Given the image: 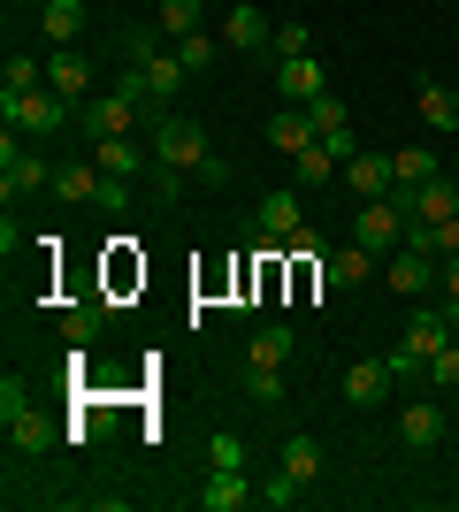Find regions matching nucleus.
I'll list each match as a JSON object with an SVG mask.
<instances>
[{
  "mask_svg": "<svg viewBox=\"0 0 459 512\" xmlns=\"http://www.w3.org/2000/svg\"><path fill=\"white\" fill-rule=\"evenodd\" d=\"M153 161H161V169L169 176H199V184H222V153H215V138H207V130L192 123V115H153Z\"/></svg>",
  "mask_w": 459,
  "mask_h": 512,
  "instance_id": "f257e3e1",
  "label": "nucleus"
},
{
  "mask_svg": "<svg viewBox=\"0 0 459 512\" xmlns=\"http://www.w3.org/2000/svg\"><path fill=\"white\" fill-rule=\"evenodd\" d=\"M31 192H54V169H46V153L16 146V130H8V138H0V199L16 207V199H31Z\"/></svg>",
  "mask_w": 459,
  "mask_h": 512,
  "instance_id": "39448f33",
  "label": "nucleus"
},
{
  "mask_svg": "<svg viewBox=\"0 0 459 512\" xmlns=\"http://www.w3.org/2000/svg\"><path fill=\"white\" fill-rule=\"evenodd\" d=\"M414 115H421L429 130H444V138H452V130H459V92H452V85H414Z\"/></svg>",
  "mask_w": 459,
  "mask_h": 512,
  "instance_id": "393cba45",
  "label": "nucleus"
},
{
  "mask_svg": "<svg viewBox=\"0 0 459 512\" xmlns=\"http://www.w3.org/2000/svg\"><path fill=\"white\" fill-rule=\"evenodd\" d=\"M261 138H268V146H276V153H284V161H291V153H306V146H314V115H306V107H276V115H268V130H261Z\"/></svg>",
  "mask_w": 459,
  "mask_h": 512,
  "instance_id": "f3484780",
  "label": "nucleus"
},
{
  "mask_svg": "<svg viewBox=\"0 0 459 512\" xmlns=\"http://www.w3.org/2000/svg\"><path fill=\"white\" fill-rule=\"evenodd\" d=\"M306 222V199H299V184H284V192H261V214H253V230H268V237H291Z\"/></svg>",
  "mask_w": 459,
  "mask_h": 512,
  "instance_id": "a211bd4d",
  "label": "nucleus"
},
{
  "mask_svg": "<svg viewBox=\"0 0 459 512\" xmlns=\"http://www.w3.org/2000/svg\"><path fill=\"white\" fill-rule=\"evenodd\" d=\"M39 85H46V54H39V62L16 54V62H8V92H39Z\"/></svg>",
  "mask_w": 459,
  "mask_h": 512,
  "instance_id": "c9c22d12",
  "label": "nucleus"
},
{
  "mask_svg": "<svg viewBox=\"0 0 459 512\" xmlns=\"http://www.w3.org/2000/svg\"><path fill=\"white\" fill-rule=\"evenodd\" d=\"M23 406H31V390H23L16 375H8V383H0V421H8V413H23Z\"/></svg>",
  "mask_w": 459,
  "mask_h": 512,
  "instance_id": "a19ab883",
  "label": "nucleus"
},
{
  "mask_svg": "<svg viewBox=\"0 0 459 512\" xmlns=\"http://www.w3.org/2000/svg\"><path fill=\"white\" fill-rule=\"evenodd\" d=\"M245 398H253V406H284V367H253L245 360Z\"/></svg>",
  "mask_w": 459,
  "mask_h": 512,
  "instance_id": "c85d7f7f",
  "label": "nucleus"
},
{
  "mask_svg": "<svg viewBox=\"0 0 459 512\" xmlns=\"http://www.w3.org/2000/svg\"><path fill=\"white\" fill-rule=\"evenodd\" d=\"M345 184H352L360 199H391V192H398L391 153H352V161H345Z\"/></svg>",
  "mask_w": 459,
  "mask_h": 512,
  "instance_id": "6ab92c4d",
  "label": "nucleus"
},
{
  "mask_svg": "<svg viewBox=\"0 0 459 512\" xmlns=\"http://www.w3.org/2000/svg\"><path fill=\"white\" fill-rule=\"evenodd\" d=\"M69 130H77L85 146H92V138H131V130H138V100H131V92H92Z\"/></svg>",
  "mask_w": 459,
  "mask_h": 512,
  "instance_id": "423d86ee",
  "label": "nucleus"
},
{
  "mask_svg": "<svg viewBox=\"0 0 459 512\" xmlns=\"http://www.w3.org/2000/svg\"><path fill=\"white\" fill-rule=\"evenodd\" d=\"M284 253H291V260H322L329 245H322V230H314V222H299V230L284 237Z\"/></svg>",
  "mask_w": 459,
  "mask_h": 512,
  "instance_id": "e433bc0d",
  "label": "nucleus"
},
{
  "mask_svg": "<svg viewBox=\"0 0 459 512\" xmlns=\"http://www.w3.org/2000/svg\"><path fill=\"white\" fill-rule=\"evenodd\" d=\"M437 283H444V321L459 329V253H452V260L437 268Z\"/></svg>",
  "mask_w": 459,
  "mask_h": 512,
  "instance_id": "4c0bfd02",
  "label": "nucleus"
},
{
  "mask_svg": "<svg viewBox=\"0 0 459 512\" xmlns=\"http://www.w3.org/2000/svg\"><path fill=\"white\" fill-rule=\"evenodd\" d=\"M85 153H92L108 176H123V184H138V176H161V161H153V153H138V138H92Z\"/></svg>",
  "mask_w": 459,
  "mask_h": 512,
  "instance_id": "9d476101",
  "label": "nucleus"
},
{
  "mask_svg": "<svg viewBox=\"0 0 459 512\" xmlns=\"http://www.w3.org/2000/svg\"><path fill=\"white\" fill-rule=\"evenodd\" d=\"M444 337H459L452 321H444V306H429V314H414V329H406V344H398V352H391L398 383H406V375H429V352H437Z\"/></svg>",
  "mask_w": 459,
  "mask_h": 512,
  "instance_id": "0eeeda50",
  "label": "nucleus"
},
{
  "mask_svg": "<svg viewBox=\"0 0 459 512\" xmlns=\"http://www.w3.org/2000/svg\"><path fill=\"white\" fill-rule=\"evenodd\" d=\"M322 146H329V153H337V169H345L352 153H368V146H360V138H352V123H345V130H322Z\"/></svg>",
  "mask_w": 459,
  "mask_h": 512,
  "instance_id": "ea45409f",
  "label": "nucleus"
},
{
  "mask_svg": "<svg viewBox=\"0 0 459 512\" xmlns=\"http://www.w3.org/2000/svg\"><path fill=\"white\" fill-rule=\"evenodd\" d=\"M368 268H375L368 245H329V253H322V283H329V291H360Z\"/></svg>",
  "mask_w": 459,
  "mask_h": 512,
  "instance_id": "dca6fc26",
  "label": "nucleus"
},
{
  "mask_svg": "<svg viewBox=\"0 0 459 512\" xmlns=\"http://www.w3.org/2000/svg\"><path fill=\"white\" fill-rule=\"evenodd\" d=\"M391 383H398L391 360H352V367H345V406H383V398H391Z\"/></svg>",
  "mask_w": 459,
  "mask_h": 512,
  "instance_id": "ddd939ff",
  "label": "nucleus"
},
{
  "mask_svg": "<svg viewBox=\"0 0 459 512\" xmlns=\"http://www.w3.org/2000/svg\"><path fill=\"white\" fill-rule=\"evenodd\" d=\"M54 192H62L69 207H100V192H108V169H100L92 153H77V161H62V169H54Z\"/></svg>",
  "mask_w": 459,
  "mask_h": 512,
  "instance_id": "9b49d317",
  "label": "nucleus"
},
{
  "mask_svg": "<svg viewBox=\"0 0 459 512\" xmlns=\"http://www.w3.org/2000/svg\"><path fill=\"white\" fill-rule=\"evenodd\" d=\"M215 46H222V39H207V31H184V39H169V54L199 77V69H215Z\"/></svg>",
  "mask_w": 459,
  "mask_h": 512,
  "instance_id": "c756f323",
  "label": "nucleus"
},
{
  "mask_svg": "<svg viewBox=\"0 0 459 512\" xmlns=\"http://www.w3.org/2000/svg\"><path fill=\"white\" fill-rule=\"evenodd\" d=\"M406 230H414V214L398 207V192H391V199H360V222H352V245H368V253L383 260V253H398V245H406Z\"/></svg>",
  "mask_w": 459,
  "mask_h": 512,
  "instance_id": "20e7f679",
  "label": "nucleus"
},
{
  "mask_svg": "<svg viewBox=\"0 0 459 512\" xmlns=\"http://www.w3.org/2000/svg\"><path fill=\"white\" fill-rule=\"evenodd\" d=\"M199 16H207V0H153V23H161L169 39H184V31H199Z\"/></svg>",
  "mask_w": 459,
  "mask_h": 512,
  "instance_id": "cd10ccee",
  "label": "nucleus"
},
{
  "mask_svg": "<svg viewBox=\"0 0 459 512\" xmlns=\"http://www.w3.org/2000/svg\"><path fill=\"white\" fill-rule=\"evenodd\" d=\"M8 451H16V459H46V451H54V421H46V413H8Z\"/></svg>",
  "mask_w": 459,
  "mask_h": 512,
  "instance_id": "412c9836",
  "label": "nucleus"
},
{
  "mask_svg": "<svg viewBox=\"0 0 459 512\" xmlns=\"http://www.w3.org/2000/svg\"><path fill=\"white\" fill-rule=\"evenodd\" d=\"M276 92H284L291 107H314L329 92V77H322V62L314 54H291V62H276Z\"/></svg>",
  "mask_w": 459,
  "mask_h": 512,
  "instance_id": "f8f14e48",
  "label": "nucleus"
},
{
  "mask_svg": "<svg viewBox=\"0 0 459 512\" xmlns=\"http://www.w3.org/2000/svg\"><path fill=\"white\" fill-rule=\"evenodd\" d=\"M39 31H46V46H77L85 39V0H46Z\"/></svg>",
  "mask_w": 459,
  "mask_h": 512,
  "instance_id": "5701e85b",
  "label": "nucleus"
},
{
  "mask_svg": "<svg viewBox=\"0 0 459 512\" xmlns=\"http://www.w3.org/2000/svg\"><path fill=\"white\" fill-rule=\"evenodd\" d=\"M261 505V482L245 467H207V482H199V512H245Z\"/></svg>",
  "mask_w": 459,
  "mask_h": 512,
  "instance_id": "6e6552de",
  "label": "nucleus"
},
{
  "mask_svg": "<svg viewBox=\"0 0 459 512\" xmlns=\"http://www.w3.org/2000/svg\"><path fill=\"white\" fill-rule=\"evenodd\" d=\"M268 54H276V62H291V54H314V31H306V23H276Z\"/></svg>",
  "mask_w": 459,
  "mask_h": 512,
  "instance_id": "473e14b6",
  "label": "nucleus"
},
{
  "mask_svg": "<svg viewBox=\"0 0 459 512\" xmlns=\"http://www.w3.org/2000/svg\"><path fill=\"white\" fill-rule=\"evenodd\" d=\"M329 176H345V169H337V153H329L322 138H314L306 153H291V184H329Z\"/></svg>",
  "mask_w": 459,
  "mask_h": 512,
  "instance_id": "bb28decb",
  "label": "nucleus"
},
{
  "mask_svg": "<svg viewBox=\"0 0 459 512\" xmlns=\"http://www.w3.org/2000/svg\"><path fill=\"white\" fill-rule=\"evenodd\" d=\"M276 467L291 474V482H299V490H314V482H322V444H314V436H284V451H276Z\"/></svg>",
  "mask_w": 459,
  "mask_h": 512,
  "instance_id": "4be33fe9",
  "label": "nucleus"
},
{
  "mask_svg": "<svg viewBox=\"0 0 459 512\" xmlns=\"http://www.w3.org/2000/svg\"><path fill=\"white\" fill-rule=\"evenodd\" d=\"M100 321H108V306H62V337L92 344V337H100Z\"/></svg>",
  "mask_w": 459,
  "mask_h": 512,
  "instance_id": "7c9ffc66",
  "label": "nucleus"
},
{
  "mask_svg": "<svg viewBox=\"0 0 459 512\" xmlns=\"http://www.w3.org/2000/svg\"><path fill=\"white\" fill-rule=\"evenodd\" d=\"M383 276H391V291H398V299H421V291H437V260H429V253H414V245H398Z\"/></svg>",
  "mask_w": 459,
  "mask_h": 512,
  "instance_id": "4468645a",
  "label": "nucleus"
},
{
  "mask_svg": "<svg viewBox=\"0 0 459 512\" xmlns=\"http://www.w3.org/2000/svg\"><path fill=\"white\" fill-rule=\"evenodd\" d=\"M46 92H62L69 107L92 100V62L77 54V46H46Z\"/></svg>",
  "mask_w": 459,
  "mask_h": 512,
  "instance_id": "1a4fd4ad",
  "label": "nucleus"
},
{
  "mask_svg": "<svg viewBox=\"0 0 459 512\" xmlns=\"http://www.w3.org/2000/svg\"><path fill=\"white\" fill-rule=\"evenodd\" d=\"M184 77H192V69L176 62L169 46H153V54H131V69H123V85H115V92H131L146 115H169L176 92H184Z\"/></svg>",
  "mask_w": 459,
  "mask_h": 512,
  "instance_id": "f03ea898",
  "label": "nucleus"
},
{
  "mask_svg": "<svg viewBox=\"0 0 459 512\" xmlns=\"http://www.w3.org/2000/svg\"><path fill=\"white\" fill-rule=\"evenodd\" d=\"M429 383H437V390H459V337H444L437 352H429Z\"/></svg>",
  "mask_w": 459,
  "mask_h": 512,
  "instance_id": "2f4dec72",
  "label": "nucleus"
},
{
  "mask_svg": "<svg viewBox=\"0 0 459 512\" xmlns=\"http://www.w3.org/2000/svg\"><path fill=\"white\" fill-rule=\"evenodd\" d=\"M306 115H314V138H322V130H345V123H352V107L337 100V92H322V100L306 107Z\"/></svg>",
  "mask_w": 459,
  "mask_h": 512,
  "instance_id": "72a5a7b5",
  "label": "nucleus"
},
{
  "mask_svg": "<svg viewBox=\"0 0 459 512\" xmlns=\"http://www.w3.org/2000/svg\"><path fill=\"white\" fill-rule=\"evenodd\" d=\"M291 352H299V329H284V321H261L253 344H245V360H253V367H284Z\"/></svg>",
  "mask_w": 459,
  "mask_h": 512,
  "instance_id": "b1692460",
  "label": "nucleus"
},
{
  "mask_svg": "<svg viewBox=\"0 0 459 512\" xmlns=\"http://www.w3.org/2000/svg\"><path fill=\"white\" fill-rule=\"evenodd\" d=\"M391 176H398V184H437L444 161H437L429 146H398V153H391Z\"/></svg>",
  "mask_w": 459,
  "mask_h": 512,
  "instance_id": "a878e982",
  "label": "nucleus"
},
{
  "mask_svg": "<svg viewBox=\"0 0 459 512\" xmlns=\"http://www.w3.org/2000/svg\"><path fill=\"white\" fill-rule=\"evenodd\" d=\"M0 115H8V123L23 130V138H54V130H69L77 123V107L62 100V92H0Z\"/></svg>",
  "mask_w": 459,
  "mask_h": 512,
  "instance_id": "7ed1b4c3",
  "label": "nucleus"
},
{
  "mask_svg": "<svg viewBox=\"0 0 459 512\" xmlns=\"http://www.w3.org/2000/svg\"><path fill=\"white\" fill-rule=\"evenodd\" d=\"M299 497H306V490H299V482H291L284 467H276V474H268V482H261V505H276V512H291V505H299Z\"/></svg>",
  "mask_w": 459,
  "mask_h": 512,
  "instance_id": "f704fd0d",
  "label": "nucleus"
},
{
  "mask_svg": "<svg viewBox=\"0 0 459 512\" xmlns=\"http://www.w3.org/2000/svg\"><path fill=\"white\" fill-rule=\"evenodd\" d=\"M215 467H253V451H245V436H215V451H207Z\"/></svg>",
  "mask_w": 459,
  "mask_h": 512,
  "instance_id": "58836bf2",
  "label": "nucleus"
},
{
  "mask_svg": "<svg viewBox=\"0 0 459 512\" xmlns=\"http://www.w3.org/2000/svg\"><path fill=\"white\" fill-rule=\"evenodd\" d=\"M398 444H406V451H437L444 444V413L429 406V398H414V406L398 413Z\"/></svg>",
  "mask_w": 459,
  "mask_h": 512,
  "instance_id": "aec40b11",
  "label": "nucleus"
},
{
  "mask_svg": "<svg viewBox=\"0 0 459 512\" xmlns=\"http://www.w3.org/2000/svg\"><path fill=\"white\" fill-rule=\"evenodd\" d=\"M268 39H276V23H268L261 8H253V0H238V8L222 16V46H238V54H261Z\"/></svg>",
  "mask_w": 459,
  "mask_h": 512,
  "instance_id": "2eb2a0df",
  "label": "nucleus"
}]
</instances>
